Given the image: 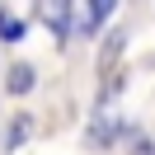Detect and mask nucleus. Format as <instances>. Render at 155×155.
Wrapping results in <instances>:
<instances>
[{"label": "nucleus", "mask_w": 155, "mask_h": 155, "mask_svg": "<svg viewBox=\"0 0 155 155\" xmlns=\"http://www.w3.org/2000/svg\"><path fill=\"white\" fill-rule=\"evenodd\" d=\"M38 19L47 24L57 38L71 33V0H38Z\"/></svg>", "instance_id": "1"}, {"label": "nucleus", "mask_w": 155, "mask_h": 155, "mask_svg": "<svg viewBox=\"0 0 155 155\" xmlns=\"http://www.w3.org/2000/svg\"><path fill=\"white\" fill-rule=\"evenodd\" d=\"M113 136H117V117H113V113L99 117V122L89 127V146H113Z\"/></svg>", "instance_id": "2"}, {"label": "nucleus", "mask_w": 155, "mask_h": 155, "mask_svg": "<svg viewBox=\"0 0 155 155\" xmlns=\"http://www.w3.org/2000/svg\"><path fill=\"white\" fill-rule=\"evenodd\" d=\"M113 10H117V0H89V19H85V28H99Z\"/></svg>", "instance_id": "3"}, {"label": "nucleus", "mask_w": 155, "mask_h": 155, "mask_svg": "<svg viewBox=\"0 0 155 155\" xmlns=\"http://www.w3.org/2000/svg\"><path fill=\"white\" fill-rule=\"evenodd\" d=\"M28 89H33V71L28 66H14L10 71V94H28Z\"/></svg>", "instance_id": "4"}, {"label": "nucleus", "mask_w": 155, "mask_h": 155, "mask_svg": "<svg viewBox=\"0 0 155 155\" xmlns=\"http://www.w3.org/2000/svg\"><path fill=\"white\" fill-rule=\"evenodd\" d=\"M28 132H33V122H28V117H19V122L10 127V141H5V146H10V150H14V146H19V141H24V136H28Z\"/></svg>", "instance_id": "5"}]
</instances>
